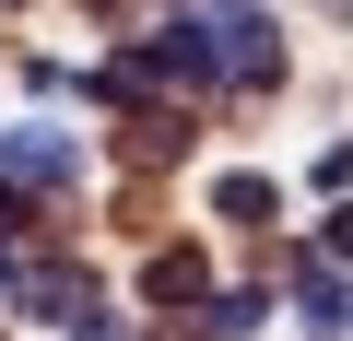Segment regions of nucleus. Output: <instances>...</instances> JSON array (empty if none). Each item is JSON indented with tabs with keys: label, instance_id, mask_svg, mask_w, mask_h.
<instances>
[{
	"label": "nucleus",
	"instance_id": "obj_2",
	"mask_svg": "<svg viewBox=\"0 0 353 341\" xmlns=\"http://www.w3.org/2000/svg\"><path fill=\"white\" fill-rule=\"evenodd\" d=\"M141 282H153V306H176V318H189V306L212 294V259H201V247H153V271H141Z\"/></svg>",
	"mask_w": 353,
	"mask_h": 341
},
{
	"label": "nucleus",
	"instance_id": "obj_6",
	"mask_svg": "<svg viewBox=\"0 0 353 341\" xmlns=\"http://www.w3.org/2000/svg\"><path fill=\"white\" fill-rule=\"evenodd\" d=\"M71 341H130V329H118V318H106V294H94V306L71 318Z\"/></svg>",
	"mask_w": 353,
	"mask_h": 341
},
{
	"label": "nucleus",
	"instance_id": "obj_8",
	"mask_svg": "<svg viewBox=\"0 0 353 341\" xmlns=\"http://www.w3.org/2000/svg\"><path fill=\"white\" fill-rule=\"evenodd\" d=\"M330 259H353V212H341V224H330Z\"/></svg>",
	"mask_w": 353,
	"mask_h": 341
},
{
	"label": "nucleus",
	"instance_id": "obj_4",
	"mask_svg": "<svg viewBox=\"0 0 353 341\" xmlns=\"http://www.w3.org/2000/svg\"><path fill=\"white\" fill-rule=\"evenodd\" d=\"M12 177L59 189V177H71V141H59V130H12Z\"/></svg>",
	"mask_w": 353,
	"mask_h": 341
},
{
	"label": "nucleus",
	"instance_id": "obj_10",
	"mask_svg": "<svg viewBox=\"0 0 353 341\" xmlns=\"http://www.w3.org/2000/svg\"><path fill=\"white\" fill-rule=\"evenodd\" d=\"M165 341H189V329H165Z\"/></svg>",
	"mask_w": 353,
	"mask_h": 341
},
{
	"label": "nucleus",
	"instance_id": "obj_1",
	"mask_svg": "<svg viewBox=\"0 0 353 341\" xmlns=\"http://www.w3.org/2000/svg\"><path fill=\"white\" fill-rule=\"evenodd\" d=\"M201 36H212L224 83H271V71H283V48H271V24H259V0H212V12H201Z\"/></svg>",
	"mask_w": 353,
	"mask_h": 341
},
{
	"label": "nucleus",
	"instance_id": "obj_7",
	"mask_svg": "<svg viewBox=\"0 0 353 341\" xmlns=\"http://www.w3.org/2000/svg\"><path fill=\"white\" fill-rule=\"evenodd\" d=\"M24 212H36V200H24V177H0V224H24Z\"/></svg>",
	"mask_w": 353,
	"mask_h": 341
},
{
	"label": "nucleus",
	"instance_id": "obj_5",
	"mask_svg": "<svg viewBox=\"0 0 353 341\" xmlns=\"http://www.w3.org/2000/svg\"><path fill=\"white\" fill-rule=\"evenodd\" d=\"M224 224H248V236H259V224H271V189H259V177H224Z\"/></svg>",
	"mask_w": 353,
	"mask_h": 341
},
{
	"label": "nucleus",
	"instance_id": "obj_9",
	"mask_svg": "<svg viewBox=\"0 0 353 341\" xmlns=\"http://www.w3.org/2000/svg\"><path fill=\"white\" fill-rule=\"evenodd\" d=\"M0 282H12V247H0Z\"/></svg>",
	"mask_w": 353,
	"mask_h": 341
},
{
	"label": "nucleus",
	"instance_id": "obj_3",
	"mask_svg": "<svg viewBox=\"0 0 353 341\" xmlns=\"http://www.w3.org/2000/svg\"><path fill=\"white\" fill-rule=\"evenodd\" d=\"M294 318H306V329H341V318H353V294H341L330 259H294Z\"/></svg>",
	"mask_w": 353,
	"mask_h": 341
}]
</instances>
